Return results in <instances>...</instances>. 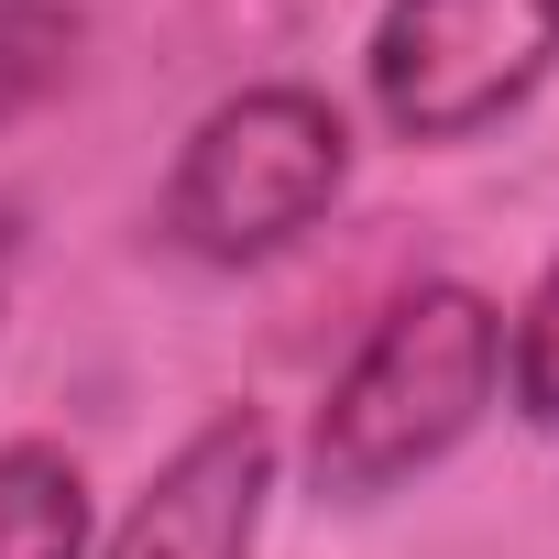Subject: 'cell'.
I'll list each match as a JSON object with an SVG mask.
<instances>
[{
  "label": "cell",
  "mask_w": 559,
  "mask_h": 559,
  "mask_svg": "<svg viewBox=\"0 0 559 559\" xmlns=\"http://www.w3.org/2000/svg\"><path fill=\"white\" fill-rule=\"evenodd\" d=\"M504 395V308L461 274L406 286L362 352L330 373L308 417V493L319 504H384L395 483L439 472Z\"/></svg>",
  "instance_id": "6da1fadb"
},
{
  "label": "cell",
  "mask_w": 559,
  "mask_h": 559,
  "mask_svg": "<svg viewBox=\"0 0 559 559\" xmlns=\"http://www.w3.org/2000/svg\"><path fill=\"white\" fill-rule=\"evenodd\" d=\"M352 187V121L341 99L297 88V78H263V88H230L219 110H198V132L176 143L165 165V241L187 263H274L297 252Z\"/></svg>",
  "instance_id": "7a4b0ae2"
},
{
  "label": "cell",
  "mask_w": 559,
  "mask_h": 559,
  "mask_svg": "<svg viewBox=\"0 0 559 559\" xmlns=\"http://www.w3.org/2000/svg\"><path fill=\"white\" fill-rule=\"evenodd\" d=\"M559 67V0H384L362 99L395 143H472L515 121Z\"/></svg>",
  "instance_id": "3957f363"
},
{
  "label": "cell",
  "mask_w": 559,
  "mask_h": 559,
  "mask_svg": "<svg viewBox=\"0 0 559 559\" xmlns=\"http://www.w3.org/2000/svg\"><path fill=\"white\" fill-rule=\"evenodd\" d=\"M263 493H274V428L263 406H219L154 461V483L121 504L99 559H252Z\"/></svg>",
  "instance_id": "277c9868"
},
{
  "label": "cell",
  "mask_w": 559,
  "mask_h": 559,
  "mask_svg": "<svg viewBox=\"0 0 559 559\" xmlns=\"http://www.w3.org/2000/svg\"><path fill=\"white\" fill-rule=\"evenodd\" d=\"M0 559H88V472L56 439H0Z\"/></svg>",
  "instance_id": "5b68a950"
},
{
  "label": "cell",
  "mask_w": 559,
  "mask_h": 559,
  "mask_svg": "<svg viewBox=\"0 0 559 559\" xmlns=\"http://www.w3.org/2000/svg\"><path fill=\"white\" fill-rule=\"evenodd\" d=\"M78 45H88V12H78V0H0V132L34 121V110L78 78Z\"/></svg>",
  "instance_id": "8992f818"
},
{
  "label": "cell",
  "mask_w": 559,
  "mask_h": 559,
  "mask_svg": "<svg viewBox=\"0 0 559 559\" xmlns=\"http://www.w3.org/2000/svg\"><path fill=\"white\" fill-rule=\"evenodd\" d=\"M504 406L559 428V263L526 286V308L504 319Z\"/></svg>",
  "instance_id": "52a82bcc"
},
{
  "label": "cell",
  "mask_w": 559,
  "mask_h": 559,
  "mask_svg": "<svg viewBox=\"0 0 559 559\" xmlns=\"http://www.w3.org/2000/svg\"><path fill=\"white\" fill-rule=\"evenodd\" d=\"M12 263H23V209L0 198V308H12Z\"/></svg>",
  "instance_id": "ba28073f"
}]
</instances>
